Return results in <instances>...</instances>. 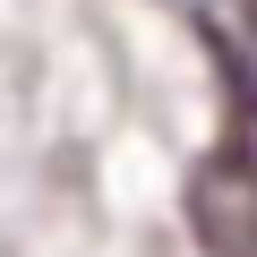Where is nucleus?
<instances>
[{"instance_id":"obj_1","label":"nucleus","mask_w":257,"mask_h":257,"mask_svg":"<svg viewBox=\"0 0 257 257\" xmlns=\"http://www.w3.org/2000/svg\"><path fill=\"white\" fill-rule=\"evenodd\" d=\"M189 231L206 257H257V172L240 155H206L189 172Z\"/></svg>"}]
</instances>
